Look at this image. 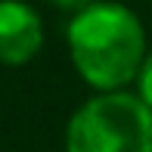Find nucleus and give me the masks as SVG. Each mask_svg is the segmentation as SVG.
Here are the masks:
<instances>
[{
    "mask_svg": "<svg viewBox=\"0 0 152 152\" xmlns=\"http://www.w3.org/2000/svg\"><path fill=\"white\" fill-rule=\"evenodd\" d=\"M44 47V22L25 0H0V62L25 65Z\"/></svg>",
    "mask_w": 152,
    "mask_h": 152,
    "instance_id": "obj_3",
    "label": "nucleus"
},
{
    "mask_svg": "<svg viewBox=\"0 0 152 152\" xmlns=\"http://www.w3.org/2000/svg\"><path fill=\"white\" fill-rule=\"evenodd\" d=\"M137 96L146 102V109L152 112V50L146 53L143 68H140V75H137Z\"/></svg>",
    "mask_w": 152,
    "mask_h": 152,
    "instance_id": "obj_4",
    "label": "nucleus"
},
{
    "mask_svg": "<svg viewBox=\"0 0 152 152\" xmlns=\"http://www.w3.org/2000/svg\"><path fill=\"white\" fill-rule=\"evenodd\" d=\"M50 6H56V10L62 12H81V10H87L90 3H96V0H47Z\"/></svg>",
    "mask_w": 152,
    "mask_h": 152,
    "instance_id": "obj_5",
    "label": "nucleus"
},
{
    "mask_svg": "<svg viewBox=\"0 0 152 152\" xmlns=\"http://www.w3.org/2000/svg\"><path fill=\"white\" fill-rule=\"evenodd\" d=\"M65 152H152V112L130 90L96 93L68 118Z\"/></svg>",
    "mask_w": 152,
    "mask_h": 152,
    "instance_id": "obj_2",
    "label": "nucleus"
},
{
    "mask_svg": "<svg viewBox=\"0 0 152 152\" xmlns=\"http://www.w3.org/2000/svg\"><path fill=\"white\" fill-rule=\"evenodd\" d=\"M65 37L75 72L96 93L124 90L134 84L149 53L140 16L115 0H96L75 12Z\"/></svg>",
    "mask_w": 152,
    "mask_h": 152,
    "instance_id": "obj_1",
    "label": "nucleus"
}]
</instances>
